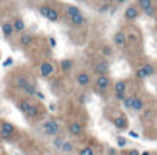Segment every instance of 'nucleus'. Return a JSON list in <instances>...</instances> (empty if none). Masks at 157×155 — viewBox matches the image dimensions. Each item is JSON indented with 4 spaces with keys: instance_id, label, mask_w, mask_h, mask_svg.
<instances>
[{
    "instance_id": "11",
    "label": "nucleus",
    "mask_w": 157,
    "mask_h": 155,
    "mask_svg": "<svg viewBox=\"0 0 157 155\" xmlns=\"http://www.w3.org/2000/svg\"><path fill=\"white\" fill-rule=\"evenodd\" d=\"M54 74V65L48 61H44V63L40 64V75L43 78H50Z\"/></svg>"
},
{
    "instance_id": "38",
    "label": "nucleus",
    "mask_w": 157,
    "mask_h": 155,
    "mask_svg": "<svg viewBox=\"0 0 157 155\" xmlns=\"http://www.w3.org/2000/svg\"><path fill=\"white\" fill-rule=\"evenodd\" d=\"M108 8H109V4H105V6H102V7L99 8V11H101V13H106V11H108Z\"/></svg>"
},
{
    "instance_id": "25",
    "label": "nucleus",
    "mask_w": 157,
    "mask_h": 155,
    "mask_svg": "<svg viewBox=\"0 0 157 155\" xmlns=\"http://www.w3.org/2000/svg\"><path fill=\"white\" fill-rule=\"evenodd\" d=\"M65 137L62 136V134H58V136L52 137V147L57 148V150H61V147H62L63 141H65Z\"/></svg>"
},
{
    "instance_id": "30",
    "label": "nucleus",
    "mask_w": 157,
    "mask_h": 155,
    "mask_svg": "<svg viewBox=\"0 0 157 155\" xmlns=\"http://www.w3.org/2000/svg\"><path fill=\"white\" fill-rule=\"evenodd\" d=\"M135 78L138 79V80H145V79L147 78L142 67H139V68H136V71H135Z\"/></svg>"
},
{
    "instance_id": "23",
    "label": "nucleus",
    "mask_w": 157,
    "mask_h": 155,
    "mask_svg": "<svg viewBox=\"0 0 157 155\" xmlns=\"http://www.w3.org/2000/svg\"><path fill=\"white\" fill-rule=\"evenodd\" d=\"M69 21H71V24L73 25V27H81V25L86 24V17H84L83 14H80V15H76V17L69 18Z\"/></svg>"
},
{
    "instance_id": "9",
    "label": "nucleus",
    "mask_w": 157,
    "mask_h": 155,
    "mask_svg": "<svg viewBox=\"0 0 157 155\" xmlns=\"http://www.w3.org/2000/svg\"><path fill=\"white\" fill-rule=\"evenodd\" d=\"M113 43L116 47L123 49V47L127 44V35H125L123 31H117V32L113 35Z\"/></svg>"
},
{
    "instance_id": "32",
    "label": "nucleus",
    "mask_w": 157,
    "mask_h": 155,
    "mask_svg": "<svg viewBox=\"0 0 157 155\" xmlns=\"http://www.w3.org/2000/svg\"><path fill=\"white\" fill-rule=\"evenodd\" d=\"M48 10H50V6H46V4L39 7V13H40V15L44 17V18L47 17V13H48Z\"/></svg>"
},
{
    "instance_id": "6",
    "label": "nucleus",
    "mask_w": 157,
    "mask_h": 155,
    "mask_svg": "<svg viewBox=\"0 0 157 155\" xmlns=\"http://www.w3.org/2000/svg\"><path fill=\"white\" fill-rule=\"evenodd\" d=\"M138 6L147 17H155L156 15V7L153 6L152 0H138Z\"/></svg>"
},
{
    "instance_id": "22",
    "label": "nucleus",
    "mask_w": 157,
    "mask_h": 155,
    "mask_svg": "<svg viewBox=\"0 0 157 155\" xmlns=\"http://www.w3.org/2000/svg\"><path fill=\"white\" fill-rule=\"evenodd\" d=\"M46 18L48 19L50 22H58V21H59V13H58L55 8L50 7V10H48V13H47Z\"/></svg>"
},
{
    "instance_id": "17",
    "label": "nucleus",
    "mask_w": 157,
    "mask_h": 155,
    "mask_svg": "<svg viewBox=\"0 0 157 155\" xmlns=\"http://www.w3.org/2000/svg\"><path fill=\"white\" fill-rule=\"evenodd\" d=\"M131 109H132L134 112H142L145 109V100L142 97H138V96H135Z\"/></svg>"
},
{
    "instance_id": "26",
    "label": "nucleus",
    "mask_w": 157,
    "mask_h": 155,
    "mask_svg": "<svg viewBox=\"0 0 157 155\" xmlns=\"http://www.w3.org/2000/svg\"><path fill=\"white\" fill-rule=\"evenodd\" d=\"M22 92H24L28 97H35L36 93H37V87H36L33 83H29L24 90H22Z\"/></svg>"
},
{
    "instance_id": "37",
    "label": "nucleus",
    "mask_w": 157,
    "mask_h": 155,
    "mask_svg": "<svg viewBox=\"0 0 157 155\" xmlns=\"http://www.w3.org/2000/svg\"><path fill=\"white\" fill-rule=\"evenodd\" d=\"M8 64H13V58H7V60L3 63V67H8Z\"/></svg>"
},
{
    "instance_id": "7",
    "label": "nucleus",
    "mask_w": 157,
    "mask_h": 155,
    "mask_svg": "<svg viewBox=\"0 0 157 155\" xmlns=\"http://www.w3.org/2000/svg\"><path fill=\"white\" fill-rule=\"evenodd\" d=\"M128 82L125 79H119L114 82L113 84V92L114 96H125L127 94V89H128Z\"/></svg>"
},
{
    "instance_id": "13",
    "label": "nucleus",
    "mask_w": 157,
    "mask_h": 155,
    "mask_svg": "<svg viewBox=\"0 0 157 155\" xmlns=\"http://www.w3.org/2000/svg\"><path fill=\"white\" fill-rule=\"evenodd\" d=\"M76 82L78 86L86 87V86H88L90 82H91V76H90V74H87V72H80L76 76Z\"/></svg>"
},
{
    "instance_id": "5",
    "label": "nucleus",
    "mask_w": 157,
    "mask_h": 155,
    "mask_svg": "<svg viewBox=\"0 0 157 155\" xmlns=\"http://www.w3.org/2000/svg\"><path fill=\"white\" fill-rule=\"evenodd\" d=\"M95 87L101 93L106 92L110 87V78H109V75H98L97 80H95Z\"/></svg>"
},
{
    "instance_id": "21",
    "label": "nucleus",
    "mask_w": 157,
    "mask_h": 155,
    "mask_svg": "<svg viewBox=\"0 0 157 155\" xmlns=\"http://www.w3.org/2000/svg\"><path fill=\"white\" fill-rule=\"evenodd\" d=\"M33 42V36L29 35V33H22V36L19 38V44L22 47H28L29 44H32Z\"/></svg>"
},
{
    "instance_id": "34",
    "label": "nucleus",
    "mask_w": 157,
    "mask_h": 155,
    "mask_svg": "<svg viewBox=\"0 0 157 155\" xmlns=\"http://www.w3.org/2000/svg\"><path fill=\"white\" fill-rule=\"evenodd\" d=\"M125 155H141V153H139L136 148H130V150L125 153Z\"/></svg>"
},
{
    "instance_id": "8",
    "label": "nucleus",
    "mask_w": 157,
    "mask_h": 155,
    "mask_svg": "<svg viewBox=\"0 0 157 155\" xmlns=\"http://www.w3.org/2000/svg\"><path fill=\"white\" fill-rule=\"evenodd\" d=\"M94 71H95V74H98V75H109L110 65H109V63L105 58H102V60L97 61V64H95V67H94Z\"/></svg>"
},
{
    "instance_id": "14",
    "label": "nucleus",
    "mask_w": 157,
    "mask_h": 155,
    "mask_svg": "<svg viewBox=\"0 0 157 155\" xmlns=\"http://www.w3.org/2000/svg\"><path fill=\"white\" fill-rule=\"evenodd\" d=\"M32 101L29 100V98H22V100H19L18 103H17V108H18V111L21 112V114H26L28 109L30 108V105H32Z\"/></svg>"
},
{
    "instance_id": "18",
    "label": "nucleus",
    "mask_w": 157,
    "mask_h": 155,
    "mask_svg": "<svg viewBox=\"0 0 157 155\" xmlns=\"http://www.w3.org/2000/svg\"><path fill=\"white\" fill-rule=\"evenodd\" d=\"M2 32L3 35H4V38H11V36L14 35V28H13V24H10V22H3L2 24Z\"/></svg>"
},
{
    "instance_id": "29",
    "label": "nucleus",
    "mask_w": 157,
    "mask_h": 155,
    "mask_svg": "<svg viewBox=\"0 0 157 155\" xmlns=\"http://www.w3.org/2000/svg\"><path fill=\"white\" fill-rule=\"evenodd\" d=\"M77 155H95V150L91 145H86V147H81L77 151Z\"/></svg>"
},
{
    "instance_id": "12",
    "label": "nucleus",
    "mask_w": 157,
    "mask_h": 155,
    "mask_svg": "<svg viewBox=\"0 0 157 155\" xmlns=\"http://www.w3.org/2000/svg\"><path fill=\"white\" fill-rule=\"evenodd\" d=\"M59 151L65 155H72L75 151H76V145H75V143L72 141V140H65Z\"/></svg>"
},
{
    "instance_id": "16",
    "label": "nucleus",
    "mask_w": 157,
    "mask_h": 155,
    "mask_svg": "<svg viewBox=\"0 0 157 155\" xmlns=\"http://www.w3.org/2000/svg\"><path fill=\"white\" fill-rule=\"evenodd\" d=\"M13 28H14V32L22 33V32H25V29H26V25H25V21L21 18V17H17V18L13 21Z\"/></svg>"
},
{
    "instance_id": "1",
    "label": "nucleus",
    "mask_w": 157,
    "mask_h": 155,
    "mask_svg": "<svg viewBox=\"0 0 157 155\" xmlns=\"http://www.w3.org/2000/svg\"><path fill=\"white\" fill-rule=\"evenodd\" d=\"M41 133L47 137H55L58 134H61V125L57 119L54 118H50L46 119L41 123Z\"/></svg>"
},
{
    "instance_id": "4",
    "label": "nucleus",
    "mask_w": 157,
    "mask_h": 155,
    "mask_svg": "<svg viewBox=\"0 0 157 155\" xmlns=\"http://www.w3.org/2000/svg\"><path fill=\"white\" fill-rule=\"evenodd\" d=\"M66 130H68V133L71 134V136L78 137V136H81V134L84 133L86 128H84V125H83L81 122H78V120H73V122H71V123L68 125Z\"/></svg>"
},
{
    "instance_id": "15",
    "label": "nucleus",
    "mask_w": 157,
    "mask_h": 155,
    "mask_svg": "<svg viewBox=\"0 0 157 155\" xmlns=\"http://www.w3.org/2000/svg\"><path fill=\"white\" fill-rule=\"evenodd\" d=\"M40 112H41L40 107L36 105V104H32V105H30V108L28 109V112L25 114V116H26L28 119H36V118L40 116Z\"/></svg>"
},
{
    "instance_id": "2",
    "label": "nucleus",
    "mask_w": 157,
    "mask_h": 155,
    "mask_svg": "<svg viewBox=\"0 0 157 155\" xmlns=\"http://www.w3.org/2000/svg\"><path fill=\"white\" fill-rule=\"evenodd\" d=\"M15 132H17V128L13 123L7 122V120H2V122H0V139L2 140L10 141L14 137Z\"/></svg>"
},
{
    "instance_id": "27",
    "label": "nucleus",
    "mask_w": 157,
    "mask_h": 155,
    "mask_svg": "<svg viewBox=\"0 0 157 155\" xmlns=\"http://www.w3.org/2000/svg\"><path fill=\"white\" fill-rule=\"evenodd\" d=\"M142 68H144V71H145V74H146V76H147V78L153 76V75L156 74V68H155V65H153V64H150V63H146L145 65H142Z\"/></svg>"
},
{
    "instance_id": "41",
    "label": "nucleus",
    "mask_w": 157,
    "mask_h": 155,
    "mask_svg": "<svg viewBox=\"0 0 157 155\" xmlns=\"http://www.w3.org/2000/svg\"><path fill=\"white\" fill-rule=\"evenodd\" d=\"M156 89H157V82H156Z\"/></svg>"
},
{
    "instance_id": "36",
    "label": "nucleus",
    "mask_w": 157,
    "mask_h": 155,
    "mask_svg": "<svg viewBox=\"0 0 157 155\" xmlns=\"http://www.w3.org/2000/svg\"><path fill=\"white\" fill-rule=\"evenodd\" d=\"M35 97H37L39 100H44V98H46V97H44V94H43V93H40V92H39V90H37V93H36V96H35Z\"/></svg>"
},
{
    "instance_id": "10",
    "label": "nucleus",
    "mask_w": 157,
    "mask_h": 155,
    "mask_svg": "<svg viewBox=\"0 0 157 155\" xmlns=\"http://www.w3.org/2000/svg\"><path fill=\"white\" fill-rule=\"evenodd\" d=\"M138 17H139V10L136 8V6H130V7L125 8V11H124L125 21L132 22V21H135Z\"/></svg>"
},
{
    "instance_id": "31",
    "label": "nucleus",
    "mask_w": 157,
    "mask_h": 155,
    "mask_svg": "<svg viewBox=\"0 0 157 155\" xmlns=\"http://www.w3.org/2000/svg\"><path fill=\"white\" fill-rule=\"evenodd\" d=\"M101 51H102V54L105 55V57H110L112 55V47L108 46V44H103L102 49H101Z\"/></svg>"
},
{
    "instance_id": "35",
    "label": "nucleus",
    "mask_w": 157,
    "mask_h": 155,
    "mask_svg": "<svg viewBox=\"0 0 157 155\" xmlns=\"http://www.w3.org/2000/svg\"><path fill=\"white\" fill-rule=\"evenodd\" d=\"M48 42H50V46H51V47L57 46V40H55L54 38H48Z\"/></svg>"
},
{
    "instance_id": "33",
    "label": "nucleus",
    "mask_w": 157,
    "mask_h": 155,
    "mask_svg": "<svg viewBox=\"0 0 157 155\" xmlns=\"http://www.w3.org/2000/svg\"><path fill=\"white\" fill-rule=\"evenodd\" d=\"M117 144H119L120 147H125V145H127V140H125L124 137H117Z\"/></svg>"
},
{
    "instance_id": "28",
    "label": "nucleus",
    "mask_w": 157,
    "mask_h": 155,
    "mask_svg": "<svg viewBox=\"0 0 157 155\" xmlns=\"http://www.w3.org/2000/svg\"><path fill=\"white\" fill-rule=\"evenodd\" d=\"M134 98H135V94H130V96H125V98L123 100V107L125 109H131L134 103Z\"/></svg>"
},
{
    "instance_id": "3",
    "label": "nucleus",
    "mask_w": 157,
    "mask_h": 155,
    "mask_svg": "<svg viewBox=\"0 0 157 155\" xmlns=\"http://www.w3.org/2000/svg\"><path fill=\"white\" fill-rule=\"evenodd\" d=\"M112 123L113 126L117 129V130H127L130 128V122H128V118L125 116L123 112H117L116 115H113L112 118Z\"/></svg>"
},
{
    "instance_id": "39",
    "label": "nucleus",
    "mask_w": 157,
    "mask_h": 155,
    "mask_svg": "<svg viewBox=\"0 0 157 155\" xmlns=\"http://www.w3.org/2000/svg\"><path fill=\"white\" fill-rule=\"evenodd\" d=\"M114 2H117V3H119V4H123V3H125V2H127V0H114Z\"/></svg>"
},
{
    "instance_id": "24",
    "label": "nucleus",
    "mask_w": 157,
    "mask_h": 155,
    "mask_svg": "<svg viewBox=\"0 0 157 155\" xmlns=\"http://www.w3.org/2000/svg\"><path fill=\"white\" fill-rule=\"evenodd\" d=\"M29 83H30V82L28 80V79L25 78V76H18V78H17V80H15V86H17V89H19L21 92H22V90H24Z\"/></svg>"
},
{
    "instance_id": "19",
    "label": "nucleus",
    "mask_w": 157,
    "mask_h": 155,
    "mask_svg": "<svg viewBox=\"0 0 157 155\" xmlns=\"http://www.w3.org/2000/svg\"><path fill=\"white\" fill-rule=\"evenodd\" d=\"M65 13H66V15H68L69 18H72V17L80 15V14H81V11H80V8H78L77 6L68 4V6H65Z\"/></svg>"
},
{
    "instance_id": "40",
    "label": "nucleus",
    "mask_w": 157,
    "mask_h": 155,
    "mask_svg": "<svg viewBox=\"0 0 157 155\" xmlns=\"http://www.w3.org/2000/svg\"><path fill=\"white\" fill-rule=\"evenodd\" d=\"M78 2H86V0H78Z\"/></svg>"
},
{
    "instance_id": "20",
    "label": "nucleus",
    "mask_w": 157,
    "mask_h": 155,
    "mask_svg": "<svg viewBox=\"0 0 157 155\" xmlns=\"http://www.w3.org/2000/svg\"><path fill=\"white\" fill-rule=\"evenodd\" d=\"M73 64H75L73 60H71V58H63V60H61L59 67L63 72H69L72 68H73Z\"/></svg>"
}]
</instances>
